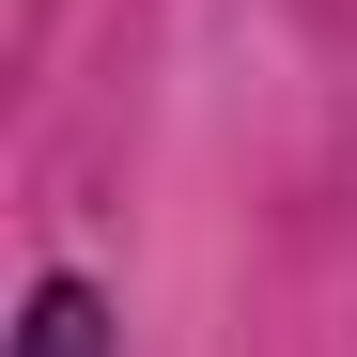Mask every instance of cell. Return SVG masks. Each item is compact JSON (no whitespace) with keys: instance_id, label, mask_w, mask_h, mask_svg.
I'll use <instances>...</instances> for the list:
<instances>
[{"instance_id":"obj_1","label":"cell","mask_w":357,"mask_h":357,"mask_svg":"<svg viewBox=\"0 0 357 357\" xmlns=\"http://www.w3.org/2000/svg\"><path fill=\"white\" fill-rule=\"evenodd\" d=\"M0 357H125V326H109V295L78 280V264H47L31 280V311H16V342Z\"/></svg>"}]
</instances>
